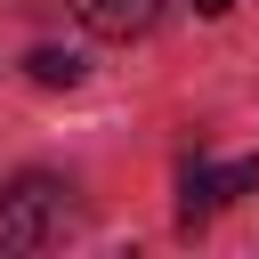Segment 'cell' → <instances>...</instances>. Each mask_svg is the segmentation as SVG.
<instances>
[{
  "label": "cell",
  "mask_w": 259,
  "mask_h": 259,
  "mask_svg": "<svg viewBox=\"0 0 259 259\" xmlns=\"http://www.w3.org/2000/svg\"><path fill=\"white\" fill-rule=\"evenodd\" d=\"M73 219H81L73 186L49 178V170H24V178L0 186V251H49V243L73 235Z\"/></svg>",
  "instance_id": "obj_1"
},
{
  "label": "cell",
  "mask_w": 259,
  "mask_h": 259,
  "mask_svg": "<svg viewBox=\"0 0 259 259\" xmlns=\"http://www.w3.org/2000/svg\"><path fill=\"white\" fill-rule=\"evenodd\" d=\"M24 73H32L40 89H73V81H81V57H73V49H32Z\"/></svg>",
  "instance_id": "obj_4"
},
{
  "label": "cell",
  "mask_w": 259,
  "mask_h": 259,
  "mask_svg": "<svg viewBox=\"0 0 259 259\" xmlns=\"http://www.w3.org/2000/svg\"><path fill=\"white\" fill-rule=\"evenodd\" d=\"M243 194H259V154H243V162H227V170H186L178 178V219L194 227V219H210V210H227V202H243Z\"/></svg>",
  "instance_id": "obj_2"
},
{
  "label": "cell",
  "mask_w": 259,
  "mask_h": 259,
  "mask_svg": "<svg viewBox=\"0 0 259 259\" xmlns=\"http://www.w3.org/2000/svg\"><path fill=\"white\" fill-rule=\"evenodd\" d=\"M73 16H81L97 40H130V32H146V24L162 16V0H73Z\"/></svg>",
  "instance_id": "obj_3"
},
{
  "label": "cell",
  "mask_w": 259,
  "mask_h": 259,
  "mask_svg": "<svg viewBox=\"0 0 259 259\" xmlns=\"http://www.w3.org/2000/svg\"><path fill=\"white\" fill-rule=\"evenodd\" d=\"M227 8H235V0H194V16H227Z\"/></svg>",
  "instance_id": "obj_5"
}]
</instances>
